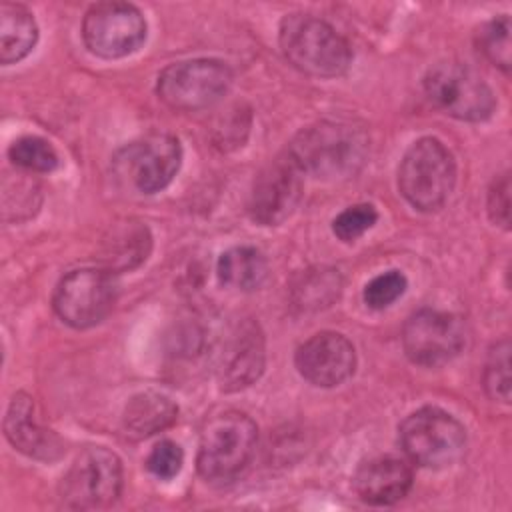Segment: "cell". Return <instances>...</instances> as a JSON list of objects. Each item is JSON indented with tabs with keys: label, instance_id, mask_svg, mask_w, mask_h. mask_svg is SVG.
Returning <instances> with one entry per match:
<instances>
[{
	"label": "cell",
	"instance_id": "cell-27",
	"mask_svg": "<svg viewBox=\"0 0 512 512\" xmlns=\"http://www.w3.org/2000/svg\"><path fill=\"white\" fill-rule=\"evenodd\" d=\"M376 220H378V212L372 204H354L342 210L332 220V232L342 242H354L364 232H368L376 224Z\"/></svg>",
	"mask_w": 512,
	"mask_h": 512
},
{
	"label": "cell",
	"instance_id": "cell-24",
	"mask_svg": "<svg viewBox=\"0 0 512 512\" xmlns=\"http://www.w3.org/2000/svg\"><path fill=\"white\" fill-rule=\"evenodd\" d=\"M484 388L490 398L504 404L510 402V342H496L488 354L484 368Z\"/></svg>",
	"mask_w": 512,
	"mask_h": 512
},
{
	"label": "cell",
	"instance_id": "cell-28",
	"mask_svg": "<svg viewBox=\"0 0 512 512\" xmlns=\"http://www.w3.org/2000/svg\"><path fill=\"white\" fill-rule=\"evenodd\" d=\"M184 464L182 448L172 440H160L154 444L146 458V468L152 476L160 480H172Z\"/></svg>",
	"mask_w": 512,
	"mask_h": 512
},
{
	"label": "cell",
	"instance_id": "cell-16",
	"mask_svg": "<svg viewBox=\"0 0 512 512\" xmlns=\"http://www.w3.org/2000/svg\"><path fill=\"white\" fill-rule=\"evenodd\" d=\"M352 484L362 502L388 506L410 492L412 470L396 456H374L358 466Z\"/></svg>",
	"mask_w": 512,
	"mask_h": 512
},
{
	"label": "cell",
	"instance_id": "cell-5",
	"mask_svg": "<svg viewBox=\"0 0 512 512\" xmlns=\"http://www.w3.org/2000/svg\"><path fill=\"white\" fill-rule=\"evenodd\" d=\"M400 444L406 456L422 468H448L458 462L466 450V430L448 412L426 406L410 416L398 428Z\"/></svg>",
	"mask_w": 512,
	"mask_h": 512
},
{
	"label": "cell",
	"instance_id": "cell-11",
	"mask_svg": "<svg viewBox=\"0 0 512 512\" xmlns=\"http://www.w3.org/2000/svg\"><path fill=\"white\" fill-rule=\"evenodd\" d=\"M466 342L464 324L458 316L440 310L414 312L402 330L406 356L426 368H436L460 354Z\"/></svg>",
	"mask_w": 512,
	"mask_h": 512
},
{
	"label": "cell",
	"instance_id": "cell-21",
	"mask_svg": "<svg viewBox=\"0 0 512 512\" xmlns=\"http://www.w3.org/2000/svg\"><path fill=\"white\" fill-rule=\"evenodd\" d=\"M104 264L106 270L112 274L120 270H130L138 266L142 260H146V254L150 250V234L148 228L142 224H130L122 226L112 232V238L104 244Z\"/></svg>",
	"mask_w": 512,
	"mask_h": 512
},
{
	"label": "cell",
	"instance_id": "cell-9",
	"mask_svg": "<svg viewBox=\"0 0 512 512\" xmlns=\"http://www.w3.org/2000/svg\"><path fill=\"white\" fill-rule=\"evenodd\" d=\"M122 490L120 458L104 448H84L60 484V498L70 508H100L112 504Z\"/></svg>",
	"mask_w": 512,
	"mask_h": 512
},
{
	"label": "cell",
	"instance_id": "cell-17",
	"mask_svg": "<svg viewBox=\"0 0 512 512\" xmlns=\"http://www.w3.org/2000/svg\"><path fill=\"white\" fill-rule=\"evenodd\" d=\"M4 434L8 442L22 454L36 460H54L62 452V444L52 430H46L34 418V400L16 392L4 418Z\"/></svg>",
	"mask_w": 512,
	"mask_h": 512
},
{
	"label": "cell",
	"instance_id": "cell-25",
	"mask_svg": "<svg viewBox=\"0 0 512 512\" xmlns=\"http://www.w3.org/2000/svg\"><path fill=\"white\" fill-rule=\"evenodd\" d=\"M408 280L400 270H386L364 286V302L372 310H384L406 292Z\"/></svg>",
	"mask_w": 512,
	"mask_h": 512
},
{
	"label": "cell",
	"instance_id": "cell-18",
	"mask_svg": "<svg viewBox=\"0 0 512 512\" xmlns=\"http://www.w3.org/2000/svg\"><path fill=\"white\" fill-rule=\"evenodd\" d=\"M178 418V406L164 394L142 392L128 400L122 424L128 436L148 438L170 428Z\"/></svg>",
	"mask_w": 512,
	"mask_h": 512
},
{
	"label": "cell",
	"instance_id": "cell-29",
	"mask_svg": "<svg viewBox=\"0 0 512 512\" xmlns=\"http://www.w3.org/2000/svg\"><path fill=\"white\" fill-rule=\"evenodd\" d=\"M488 214L492 222L508 228L510 222V180L508 174L498 176L488 190Z\"/></svg>",
	"mask_w": 512,
	"mask_h": 512
},
{
	"label": "cell",
	"instance_id": "cell-23",
	"mask_svg": "<svg viewBox=\"0 0 512 512\" xmlns=\"http://www.w3.org/2000/svg\"><path fill=\"white\" fill-rule=\"evenodd\" d=\"M480 52L500 70H510V20L506 14L488 20L476 36Z\"/></svg>",
	"mask_w": 512,
	"mask_h": 512
},
{
	"label": "cell",
	"instance_id": "cell-14",
	"mask_svg": "<svg viewBox=\"0 0 512 512\" xmlns=\"http://www.w3.org/2000/svg\"><path fill=\"white\" fill-rule=\"evenodd\" d=\"M264 370V336L256 322L242 320L216 348V376L226 392L254 384Z\"/></svg>",
	"mask_w": 512,
	"mask_h": 512
},
{
	"label": "cell",
	"instance_id": "cell-6",
	"mask_svg": "<svg viewBox=\"0 0 512 512\" xmlns=\"http://www.w3.org/2000/svg\"><path fill=\"white\" fill-rule=\"evenodd\" d=\"M232 86V70L214 58H194L166 66L156 82L160 100L182 112L214 106Z\"/></svg>",
	"mask_w": 512,
	"mask_h": 512
},
{
	"label": "cell",
	"instance_id": "cell-26",
	"mask_svg": "<svg viewBox=\"0 0 512 512\" xmlns=\"http://www.w3.org/2000/svg\"><path fill=\"white\" fill-rule=\"evenodd\" d=\"M340 276L336 270H314L298 286L304 306H328L340 294Z\"/></svg>",
	"mask_w": 512,
	"mask_h": 512
},
{
	"label": "cell",
	"instance_id": "cell-12",
	"mask_svg": "<svg viewBox=\"0 0 512 512\" xmlns=\"http://www.w3.org/2000/svg\"><path fill=\"white\" fill-rule=\"evenodd\" d=\"M182 162V146L172 134H148L130 142L118 156V166L134 188L144 194L164 190Z\"/></svg>",
	"mask_w": 512,
	"mask_h": 512
},
{
	"label": "cell",
	"instance_id": "cell-8",
	"mask_svg": "<svg viewBox=\"0 0 512 512\" xmlns=\"http://www.w3.org/2000/svg\"><path fill=\"white\" fill-rule=\"evenodd\" d=\"M116 280L106 268H80L68 272L56 286L52 306L72 328H90L102 322L116 302Z\"/></svg>",
	"mask_w": 512,
	"mask_h": 512
},
{
	"label": "cell",
	"instance_id": "cell-22",
	"mask_svg": "<svg viewBox=\"0 0 512 512\" xmlns=\"http://www.w3.org/2000/svg\"><path fill=\"white\" fill-rule=\"evenodd\" d=\"M8 156L14 166L26 172H52L58 166V154L54 146L40 136H22L8 148Z\"/></svg>",
	"mask_w": 512,
	"mask_h": 512
},
{
	"label": "cell",
	"instance_id": "cell-7",
	"mask_svg": "<svg viewBox=\"0 0 512 512\" xmlns=\"http://www.w3.org/2000/svg\"><path fill=\"white\" fill-rule=\"evenodd\" d=\"M424 92L444 114L466 122H482L496 108L494 92L484 78L460 62L434 64L424 76Z\"/></svg>",
	"mask_w": 512,
	"mask_h": 512
},
{
	"label": "cell",
	"instance_id": "cell-4",
	"mask_svg": "<svg viewBox=\"0 0 512 512\" xmlns=\"http://www.w3.org/2000/svg\"><path fill=\"white\" fill-rule=\"evenodd\" d=\"M454 182V158L436 138L416 140L398 168V188L408 204L420 212L440 210L450 198Z\"/></svg>",
	"mask_w": 512,
	"mask_h": 512
},
{
	"label": "cell",
	"instance_id": "cell-13",
	"mask_svg": "<svg viewBox=\"0 0 512 512\" xmlns=\"http://www.w3.org/2000/svg\"><path fill=\"white\" fill-rule=\"evenodd\" d=\"M302 172L288 156V152L266 164L254 178L248 214L262 226H276L284 222L302 198Z\"/></svg>",
	"mask_w": 512,
	"mask_h": 512
},
{
	"label": "cell",
	"instance_id": "cell-1",
	"mask_svg": "<svg viewBox=\"0 0 512 512\" xmlns=\"http://www.w3.org/2000/svg\"><path fill=\"white\" fill-rule=\"evenodd\" d=\"M286 152L302 174L342 180L362 168L368 154V134L350 122L322 120L302 128Z\"/></svg>",
	"mask_w": 512,
	"mask_h": 512
},
{
	"label": "cell",
	"instance_id": "cell-3",
	"mask_svg": "<svg viewBox=\"0 0 512 512\" xmlns=\"http://www.w3.org/2000/svg\"><path fill=\"white\" fill-rule=\"evenodd\" d=\"M258 442L254 420L242 412L228 410L214 416L202 430L196 466L208 482L234 480L252 460Z\"/></svg>",
	"mask_w": 512,
	"mask_h": 512
},
{
	"label": "cell",
	"instance_id": "cell-15",
	"mask_svg": "<svg viewBox=\"0 0 512 512\" xmlns=\"http://www.w3.org/2000/svg\"><path fill=\"white\" fill-rule=\"evenodd\" d=\"M296 370L314 386L332 388L354 374L356 352L352 342L338 332H318L298 346Z\"/></svg>",
	"mask_w": 512,
	"mask_h": 512
},
{
	"label": "cell",
	"instance_id": "cell-20",
	"mask_svg": "<svg viewBox=\"0 0 512 512\" xmlns=\"http://www.w3.org/2000/svg\"><path fill=\"white\" fill-rule=\"evenodd\" d=\"M216 272L224 286L240 292H252L264 284L268 276V262L256 248L236 246L220 254Z\"/></svg>",
	"mask_w": 512,
	"mask_h": 512
},
{
	"label": "cell",
	"instance_id": "cell-2",
	"mask_svg": "<svg viewBox=\"0 0 512 512\" xmlns=\"http://www.w3.org/2000/svg\"><path fill=\"white\" fill-rule=\"evenodd\" d=\"M278 42L296 70L316 78L342 76L352 62L348 42L328 22L310 14L284 16Z\"/></svg>",
	"mask_w": 512,
	"mask_h": 512
},
{
	"label": "cell",
	"instance_id": "cell-10",
	"mask_svg": "<svg viewBox=\"0 0 512 512\" xmlns=\"http://www.w3.org/2000/svg\"><path fill=\"white\" fill-rule=\"evenodd\" d=\"M82 40L100 58H122L144 44L146 20L134 4L100 2L82 20Z\"/></svg>",
	"mask_w": 512,
	"mask_h": 512
},
{
	"label": "cell",
	"instance_id": "cell-19",
	"mask_svg": "<svg viewBox=\"0 0 512 512\" xmlns=\"http://www.w3.org/2000/svg\"><path fill=\"white\" fill-rule=\"evenodd\" d=\"M38 40L34 16L20 4L2 2L0 6V62L14 64L26 58Z\"/></svg>",
	"mask_w": 512,
	"mask_h": 512
}]
</instances>
